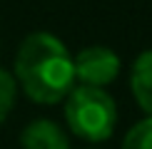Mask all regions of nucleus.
Instances as JSON below:
<instances>
[{"mask_svg": "<svg viewBox=\"0 0 152 149\" xmlns=\"http://www.w3.org/2000/svg\"><path fill=\"white\" fill-rule=\"evenodd\" d=\"M15 77L23 92L37 104H55L67 97L75 82L72 57L60 37L33 33L15 57Z\"/></svg>", "mask_w": 152, "mask_h": 149, "instance_id": "nucleus-1", "label": "nucleus"}, {"mask_svg": "<svg viewBox=\"0 0 152 149\" xmlns=\"http://www.w3.org/2000/svg\"><path fill=\"white\" fill-rule=\"evenodd\" d=\"M65 119L75 137L85 142H105L115 132L117 104L102 87L77 85L65 97Z\"/></svg>", "mask_w": 152, "mask_h": 149, "instance_id": "nucleus-2", "label": "nucleus"}, {"mask_svg": "<svg viewBox=\"0 0 152 149\" xmlns=\"http://www.w3.org/2000/svg\"><path fill=\"white\" fill-rule=\"evenodd\" d=\"M72 70H75V80H80V85L105 87L120 74V57L110 47L92 45L77 52V57L72 60Z\"/></svg>", "mask_w": 152, "mask_h": 149, "instance_id": "nucleus-3", "label": "nucleus"}, {"mask_svg": "<svg viewBox=\"0 0 152 149\" xmlns=\"http://www.w3.org/2000/svg\"><path fill=\"white\" fill-rule=\"evenodd\" d=\"M20 149H70V139L53 119H35L23 129Z\"/></svg>", "mask_w": 152, "mask_h": 149, "instance_id": "nucleus-4", "label": "nucleus"}, {"mask_svg": "<svg viewBox=\"0 0 152 149\" xmlns=\"http://www.w3.org/2000/svg\"><path fill=\"white\" fill-rule=\"evenodd\" d=\"M130 90L142 112L152 117V50H145L130 72Z\"/></svg>", "mask_w": 152, "mask_h": 149, "instance_id": "nucleus-5", "label": "nucleus"}, {"mask_svg": "<svg viewBox=\"0 0 152 149\" xmlns=\"http://www.w3.org/2000/svg\"><path fill=\"white\" fill-rule=\"evenodd\" d=\"M122 149H152V117L137 122L135 127L125 134Z\"/></svg>", "mask_w": 152, "mask_h": 149, "instance_id": "nucleus-6", "label": "nucleus"}, {"mask_svg": "<svg viewBox=\"0 0 152 149\" xmlns=\"http://www.w3.org/2000/svg\"><path fill=\"white\" fill-rule=\"evenodd\" d=\"M12 107H15V80L5 70H0V124L5 122Z\"/></svg>", "mask_w": 152, "mask_h": 149, "instance_id": "nucleus-7", "label": "nucleus"}]
</instances>
